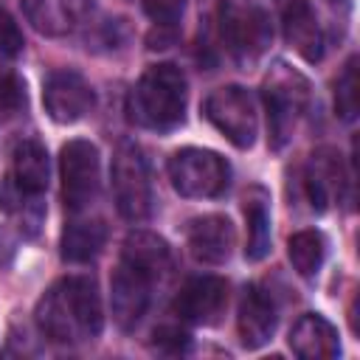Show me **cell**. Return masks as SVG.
<instances>
[{
    "mask_svg": "<svg viewBox=\"0 0 360 360\" xmlns=\"http://www.w3.org/2000/svg\"><path fill=\"white\" fill-rule=\"evenodd\" d=\"M183 8H186V0H143V11L160 28L177 25V20L183 17Z\"/></svg>",
    "mask_w": 360,
    "mask_h": 360,
    "instance_id": "d4e9b609",
    "label": "cell"
},
{
    "mask_svg": "<svg viewBox=\"0 0 360 360\" xmlns=\"http://www.w3.org/2000/svg\"><path fill=\"white\" fill-rule=\"evenodd\" d=\"M335 110L343 121H352L357 115V59L352 56L335 84Z\"/></svg>",
    "mask_w": 360,
    "mask_h": 360,
    "instance_id": "603a6c76",
    "label": "cell"
},
{
    "mask_svg": "<svg viewBox=\"0 0 360 360\" xmlns=\"http://www.w3.org/2000/svg\"><path fill=\"white\" fill-rule=\"evenodd\" d=\"M225 307H228V284L225 278H217V276H197L186 281L174 298L177 318L200 326L217 323Z\"/></svg>",
    "mask_w": 360,
    "mask_h": 360,
    "instance_id": "8fae6325",
    "label": "cell"
},
{
    "mask_svg": "<svg viewBox=\"0 0 360 360\" xmlns=\"http://www.w3.org/2000/svg\"><path fill=\"white\" fill-rule=\"evenodd\" d=\"M37 323L53 343H84L101 332V298L90 276L59 278L37 304Z\"/></svg>",
    "mask_w": 360,
    "mask_h": 360,
    "instance_id": "6da1fadb",
    "label": "cell"
},
{
    "mask_svg": "<svg viewBox=\"0 0 360 360\" xmlns=\"http://www.w3.org/2000/svg\"><path fill=\"white\" fill-rule=\"evenodd\" d=\"M219 37L239 65H250L264 53L273 31L264 11L250 0H222Z\"/></svg>",
    "mask_w": 360,
    "mask_h": 360,
    "instance_id": "277c9868",
    "label": "cell"
},
{
    "mask_svg": "<svg viewBox=\"0 0 360 360\" xmlns=\"http://www.w3.org/2000/svg\"><path fill=\"white\" fill-rule=\"evenodd\" d=\"M245 222H248L245 256L250 262H259L270 250V197L259 186L245 194Z\"/></svg>",
    "mask_w": 360,
    "mask_h": 360,
    "instance_id": "d6986e66",
    "label": "cell"
},
{
    "mask_svg": "<svg viewBox=\"0 0 360 360\" xmlns=\"http://www.w3.org/2000/svg\"><path fill=\"white\" fill-rule=\"evenodd\" d=\"M25 104L22 82L11 70H0V124L11 121Z\"/></svg>",
    "mask_w": 360,
    "mask_h": 360,
    "instance_id": "cb8c5ba5",
    "label": "cell"
},
{
    "mask_svg": "<svg viewBox=\"0 0 360 360\" xmlns=\"http://www.w3.org/2000/svg\"><path fill=\"white\" fill-rule=\"evenodd\" d=\"M42 101H45L48 115L56 124H73L93 110L96 96H93V87L87 84V79L79 76L76 70H56L45 82Z\"/></svg>",
    "mask_w": 360,
    "mask_h": 360,
    "instance_id": "30bf717a",
    "label": "cell"
},
{
    "mask_svg": "<svg viewBox=\"0 0 360 360\" xmlns=\"http://www.w3.org/2000/svg\"><path fill=\"white\" fill-rule=\"evenodd\" d=\"M228 163L211 149H180L169 160L172 186L183 197H217L228 186Z\"/></svg>",
    "mask_w": 360,
    "mask_h": 360,
    "instance_id": "8992f818",
    "label": "cell"
},
{
    "mask_svg": "<svg viewBox=\"0 0 360 360\" xmlns=\"http://www.w3.org/2000/svg\"><path fill=\"white\" fill-rule=\"evenodd\" d=\"M124 259L152 270L155 276H166L169 267H172V259H169V248L160 236L149 233V231H138V233H129L127 242H124V250H121Z\"/></svg>",
    "mask_w": 360,
    "mask_h": 360,
    "instance_id": "44dd1931",
    "label": "cell"
},
{
    "mask_svg": "<svg viewBox=\"0 0 360 360\" xmlns=\"http://www.w3.org/2000/svg\"><path fill=\"white\" fill-rule=\"evenodd\" d=\"M160 281L152 270L129 262L121 256L112 278H110V304H112V318L121 329H135L141 318L146 315L149 298H152V284Z\"/></svg>",
    "mask_w": 360,
    "mask_h": 360,
    "instance_id": "ba28073f",
    "label": "cell"
},
{
    "mask_svg": "<svg viewBox=\"0 0 360 360\" xmlns=\"http://www.w3.org/2000/svg\"><path fill=\"white\" fill-rule=\"evenodd\" d=\"M107 228L101 219H73L62 231V256L68 262H90L101 253Z\"/></svg>",
    "mask_w": 360,
    "mask_h": 360,
    "instance_id": "ffe728a7",
    "label": "cell"
},
{
    "mask_svg": "<svg viewBox=\"0 0 360 360\" xmlns=\"http://www.w3.org/2000/svg\"><path fill=\"white\" fill-rule=\"evenodd\" d=\"M304 183H307V194H309L312 205L318 211H323L340 194V186H343L340 155L335 149H318V152H312V158L307 163Z\"/></svg>",
    "mask_w": 360,
    "mask_h": 360,
    "instance_id": "e0dca14e",
    "label": "cell"
},
{
    "mask_svg": "<svg viewBox=\"0 0 360 360\" xmlns=\"http://www.w3.org/2000/svg\"><path fill=\"white\" fill-rule=\"evenodd\" d=\"M281 25H284V39L290 42V48H295L307 62L321 59L323 34L307 0H281Z\"/></svg>",
    "mask_w": 360,
    "mask_h": 360,
    "instance_id": "5bb4252c",
    "label": "cell"
},
{
    "mask_svg": "<svg viewBox=\"0 0 360 360\" xmlns=\"http://www.w3.org/2000/svg\"><path fill=\"white\" fill-rule=\"evenodd\" d=\"M276 301L262 287H248L239 304V340L245 349L264 346L276 332Z\"/></svg>",
    "mask_w": 360,
    "mask_h": 360,
    "instance_id": "7c38bea8",
    "label": "cell"
},
{
    "mask_svg": "<svg viewBox=\"0 0 360 360\" xmlns=\"http://www.w3.org/2000/svg\"><path fill=\"white\" fill-rule=\"evenodd\" d=\"M186 76L174 65H152L127 98L129 121L146 129H172L186 115Z\"/></svg>",
    "mask_w": 360,
    "mask_h": 360,
    "instance_id": "7a4b0ae2",
    "label": "cell"
},
{
    "mask_svg": "<svg viewBox=\"0 0 360 360\" xmlns=\"http://www.w3.org/2000/svg\"><path fill=\"white\" fill-rule=\"evenodd\" d=\"M290 349L304 360H332L340 352L335 326L321 315H301L290 329Z\"/></svg>",
    "mask_w": 360,
    "mask_h": 360,
    "instance_id": "2e32d148",
    "label": "cell"
},
{
    "mask_svg": "<svg viewBox=\"0 0 360 360\" xmlns=\"http://www.w3.org/2000/svg\"><path fill=\"white\" fill-rule=\"evenodd\" d=\"M20 48H22V37L14 20L0 8V56H14Z\"/></svg>",
    "mask_w": 360,
    "mask_h": 360,
    "instance_id": "484cf974",
    "label": "cell"
},
{
    "mask_svg": "<svg viewBox=\"0 0 360 360\" xmlns=\"http://www.w3.org/2000/svg\"><path fill=\"white\" fill-rule=\"evenodd\" d=\"M262 98H264V107H267L270 146L281 149L292 138V129H295L298 118L307 110L309 84L295 68H290L284 62H276L264 76Z\"/></svg>",
    "mask_w": 360,
    "mask_h": 360,
    "instance_id": "3957f363",
    "label": "cell"
},
{
    "mask_svg": "<svg viewBox=\"0 0 360 360\" xmlns=\"http://www.w3.org/2000/svg\"><path fill=\"white\" fill-rule=\"evenodd\" d=\"M155 346L160 352H183L188 346V335L180 332V329H174V326H160L155 332Z\"/></svg>",
    "mask_w": 360,
    "mask_h": 360,
    "instance_id": "4316f807",
    "label": "cell"
},
{
    "mask_svg": "<svg viewBox=\"0 0 360 360\" xmlns=\"http://www.w3.org/2000/svg\"><path fill=\"white\" fill-rule=\"evenodd\" d=\"M287 253H290V262H292V267L298 270V276L312 278V276L321 270V264H323L326 239H323L321 231H298V233L290 236Z\"/></svg>",
    "mask_w": 360,
    "mask_h": 360,
    "instance_id": "7402d4cb",
    "label": "cell"
},
{
    "mask_svg": "<svg viewBox=\"0 0 360 360\" xmlns=\"http://www.w3.org/2000/svg\"><path fill=\"white\" fill-rule=\"evenodd\" d=\"M11 180L28 197H37L48 188V152H45L42 143H37V141L17 143Z\"/></svg>",
    "mask_w": 360,
    "mask_h": 360,
    "instance_id": "ac0fdd59",
    "label": "cell"
},
{
    "mask_svg": "<svg viewBox=\"0 0 360 360\" xmlns=\"http://www.w3.org/2000/svg\"><path fill=\"white\" fill-rule=\"evenodd\" d=\"M59 172H62V200L68 211H82L87 208L101 183L98 172V149L90 141H70L62 146L59 158Z\"/></svg>",
    "mask_w": 360,
    "mask_h": 360,
    "instance_id": "52a82bcc",
    "label": "cell"
},
{
    "mask_svg": "<svg viewBox=\"0 0 360 360\" xmlns=\"http://www.w3.org/2000/svg\"><path fill=\"white\" fill-rule=\"evenodd\" d=\"M188 253L202 264H222L233 250V225L219 217L208 214L188 225Z\"/></svg>",
    "mask_w": 360,
    "mask_h": 360,
    "instance_id": "9a60e30c",
    "label": "cell"
},
{
    "mask_svg": "<svg viewBox=\"0 0 360 360\" xmlns=\"http://www.w3.org/2000/svg\"><path fill=\"white\" fill-rule=\"evenodd\" d=\"M28 22L45 37H68L87 17V0H22Z\"/></svg>",
    "mask_w": 360,
    "mask_h": 360,
    "instance_id": "4fadbf2b",
    "label": "cell"
},
{
    "mask_svg": "<svg viewBox=\"0 0 360 360\" xmlns=\"http://www.w3.org/2000/svg\"><path fill=\"white\" fill-rule=\"evenodd\" d=\"M208 121L239 149H248L256 138V110L248 90L231 84L219 87L205 98Z\"/></svg>",
    "mask_w": 360,
    "mask_h": 360,
    "instance_id": "9c48e42d",
    "label": "cell"
},
{
    "mask_svg": "<svg viewBox=\"0 0 360 360\" xmlns=\"http://www.w3.org/2000/svg\"><path fill=\"white\" fill-rule=\"evenodd\" d=\"M112 194H115V208L124 219L141 222L149 217L152 183H149L146 158L129 141H124L112 158Z\"/></svg>",
    "mask_w": 360,
    "mask_h": 360,
    "instance_id": "5b68a950",
    "label": "cell"
}]
</instances>
